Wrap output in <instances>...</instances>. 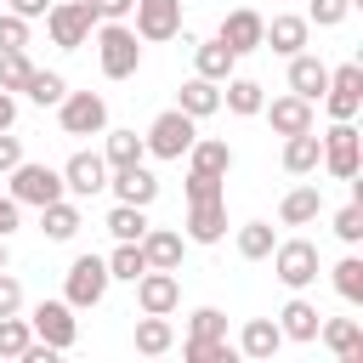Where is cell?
<instances>
[{"label": "cell", "mask_w": 363, "mask_h": 363, "mask_svg": "<svg viewBox=\"0 0 363 363\" xmlns=\"http://www.w3.org/2000/svg\"><path fill=\"white\" fill-rule=\"evenodd\" d=\"M182 357H187V363H233L238 346H233L227 335H187V340H182Z\"/></svg>", "instance_id": "34"}, {"label": "cell", "mask_w": 363, "mask_h": 363, "mask_svg": "<svg viewBox=\"0 0 363 363\" xmlns=\"http://www.w3.org/2000/svg\"><path fill=\"white\" fill-rule=\"evenodd\" d=\"M57 125H62V136H102L108 130V102L96 91H62Z\"/></svg>", "instance_id": "8"}, {"label": "cell", "mask_w": 363, "mask_h": 363, "mask_svg": "<svg viewBox=\"0 0 363 363\" xmlns=\"http://www.w3.org/2000/svg\"><path fill=\"white\" fill-rule=\"evenodd\" d=\"M187 170L227 176V170H233V147H227L221 136H193V147H187Z\"/></svg>", "instance_id": "31"}, {"label": "cell", "mask_w": 363, "mask_h": 363, "mask_svg": "<svg viewBox=\"0 0 363 363\" xmlns=\"http://www.w3.org/2000/svg\"><path fill=\"white\" fill-rule=\"evenodd\" d=\"M102 227L113 233V244H136L153 221H147V210H142V204H119V199H113V210H108V221H102Z\"/></svg>", "instance_id": "32"}, {"label": "cell", "mask_w": 363, "mask_h": 363, "mask_svg": "<svg viewBox=\"0 0 363 363\" xmlns=\"http://www.w3.org/2000/svg\"><path fill=\"white\" fill-rule=\"evenodd\" d=\"M11 125H17V96L0 91V130H11Z\"/></svg>", "instance_id": "51"}, {"label": "cell", "mask_w": 363, "mask_h": 363, "mask_svg": "<svg viewBox=\"0 0 363 363\" xmlns=\"http://www.w3.org/2000/svg\"><path fill=\"white\" fill-rule=\"evenodd\" d=\"M17 227H23V204H17L11 193H0V238H11Z\"/></svg>", "instance_id": "47"}, {"label": "cell", "mask_w": 363, "mask_h": 363, "mask_svg": "<svg viewBox=\"0 0 363 363\" xmlns=\"http://www.w3.org/2000/svg\"><path fill=\"white\" fill-rule=\"evenodd\" d=\"M261 113H267V125L278 130V136H295V130H312L318 125V113H312V102L306 96H272V102H261Z\"/></svg>", "instance_id": "18"}, {"label": "cell", "mask_w": 363, "mask_h": 363, "mask_svg": "<svg viewBox=\"0 0 363 363\" xmlns=\"http://www.w3.org/2000/svg\"><path fill=\"white\" fill-rule=\"evenodd\" d=\"M91 40H96V62H102L108 79H130L142 68V45H136V28L130 23H96Z\"/></svg>", "instance_id": "1"}, {"label": "cell", "mask_w": 363, "mask_h": 363, "mask_svg": "<svg viewBox=\"0 0 363 363\" xmlns=\"http://www.w3.org/2000/svg\"><path fill=\"white\" fill-rule=\"evenodd\" d=\"M108 187V159L102 153H74L68 164H62V193L68 199H91V193H102Z\"/></svg>", "instance_id": "16"}, {"label": "cell", "mask_w": 363, "mask_h": 363, "mask_svg": "<svg viewBox=\"0 0 363 363\" xmlns=\"http://www.w3.org/2000/svg\"><path fill=\"white\" fill-rule=\"evenodd\" d=\"M272 244H278L272 221H244V227H238V255H244V261H267Z\"/></svg>", "instance_id": "37"}, {"label": "cell", "mask_w": 363, "mask_h": 363, "mask_svg": "<svg viewBox=\"0 0 363 363\" xmlns=\"http://www.w3.org/2000/svg\"><path fill=\"white\" fill-rule=\"evenodd\" d=\"M108 142H102V159H108V170H119V164H142L147 159V142L136 136V130H102Z\"/></svg>", "instance_id": "33"}, {"label": "cell", "mask_w": 363, "mask_h": 363, "mask_svg": "<svg viewBox=\"0 0 363 363\" xmlns=\"http://www.w3.org/2000/svg\"><path fill=\"white\" fill-rule=\"evenodd\" d=\"M130 28H136V40H153V45H164V40H176L182 34V0H136L130 6Z\"/></svg>", "instance_id": "11"}, {"label": "cell", "mask_w": 363, "mask_h": 363, "mask_svg": "<svg viewBox=\"0 0 363 363\" xmlns=\"http://www.w3.org/2000/svg\"><path fill=\"white\" fill-rule=\"evenodd\" d=\"M182 193H187V204H193V199H227V176H210V170H187Z\"/></svg>", "instance_id": "43"}, {"label": "cell", "mask_w": 363, "mask_h": 363, "mask_svg": "<svg viewBox=\"0 0 363 363\" xmlns=\"http://www.w3.org/2000/svg\"><path fill=\"white\" fill-rule=\"evenodd\" d=\"M318 323H323V312L295 289L289 301H284V312H278V329H284V340H301V346H312L318 340Z\"/></svg>", "instance_id": "19"}, {"label": "cell", "mask_w": 363, "mask_h": 363, "mask_svg": "<svg viewBox=\"0 0 363 363\" xmlns=\"http://www.w3.org/2000/svg\"><path fill=\"white\" fill-rule=\"evenodd\" d=\"M62 91H68V79H62L57 68H34V74H28V85H23V96H28L34 108H57V102H62Z\"/></svg>", "instance_id": "35"}, {"label": "cell", "mask_w": 363, "mask_h": 363, "mask_svg": "<svg viewBox=\"0 0 363 363\" xmlns=\"http://www.w3.org/2000/svg\"><path fill=\"white\" fill-rule=\"evenodd\" d=\"M352 6H357V0H312V6H306V23H312V28H340V23L352 17Z\"/></svg>", "instance_id": "42"}, {"label": "cell", "mask_w": 363, "mask_h": 363, "mask_svg": "<svg viewBox=\"0 0 363 363\" xmlns=\"http://www.w3.org/2000/svg\"><path fill=\"white\" fill-rule=\"evenodd\" d=\"M187 244H221L227 238V199H193L187 204V221H182Z\"/></svg>", "instance_id": "13"}, {"label": "cell", "mask_w": 363, "mask_h": 363, "mask_svg": "<svg viewBox=\"0 0 363 363\" xmlns=\"http://www.w3.org/2000/svg\"><path fill=\"white\" fill-rule=\"evenodd\" d=\"M193 68H199L204 79H216V85H221L227 74H238V57H233V51L210 34V40H193Z\"/></svg>", "instance_id": "28"}, {"label": "cell", "mask_w": 363, "mask_h": 363, "mask_svg": "<svg viewBox=\"0 0 363 363\" xmlns=\"http://www.w3.org/2000/svg\"><path fill=\"white\" fill-rule=\"evenodd\" d=\"M329 227H335V238H340V244H363V199L340 204V210L329 216Z\"/></svg>", "instance_id": "40"}, {"label": "cell", "mask_w": 363, "mask_h": 363, "mask_svg": "<svg viewBox=\"0 0 363 363\" xmlns=\"http://www.w3.org/2000/svg\"><path fill=\"white\" fill-rule=\"evenodd\" d=\"M318 102L329 108V119H357V108H363V62L329 68V85H323Z\"/></svg>", "instance_id": "9"}, {"label": "cell", "mask_w": 363, "mask_h": 363, "mask_svg": "<svg viewBox=\"0 0 363 363\" xmlns=\"http://www.w3.org/2000/svg\"><path fill=\"white\" fill-rule=\"evenodd\" d=\"M187 335H227V312H221V306H193Z\"/></svg>", "instance_id": "45"}, {"label": "cell", "mask_w": 363, "mask_h": 363, "mask_svg": "<svg viewBox=\"0 0 363 363\" xmlns=\"http://www.w3.org/2000/svg\"><path fill=\"white\" fill-rule=\"evenodd\" d=\"M6 261H11V250H6V238H0V267H6Z\"/></svg>", "instance_id": "52"}, {"label": "cell", "mask_w": 363, "mask_h": 363, "mask_svg": "<svg viewBox=\"0 0 363 363\" xmlns=\"http://www.w3.org/2000/svg\"><path fill=\"white\" fill-rule=\"evenodd\" d=\"M28 340H34V329H28V318H23V312L0 318V357H23V352H28Z\"/></svg>", "instance_id": "39"}, {"label": "cell", "mask_w": 363, "mask_h": 363, "mask_svg": "<svg viewBox=\"0 0 363 363\" xmlns=\"http://www.w3.org/2000/svg\"><path fill=\"white\" fill-rule=\"evenodd\" d=\"M233 346H238V357H255V363H261V357H272V352L284 346V329H278V318H250Z\"/></svg>", "instance_id": "24"}, {"label": "cell", "mask_w": 363, "mask_h": 363, "mask_svg": "<svg viewBox=\"0 0 363 363\" xmlns=\"http://www.w3.org/2000/svg\"><path fill=\"white\" fill-rule=\"evenodd\" d=\"M318 147H323V170L335 176V182H352L357 176V164H363V130L352 125V119H335L323 136H318Z\"/></svg>", "instance_id": "3"}, {"label": "cell", "mask_w": 363, "mask_h": 363, "mask_svg": "<svg viewBox=\"0 0 363 363\" xmlns=\"http://www.w3.org/2000/svg\"><path fill=\"white\" fill-rule=\"evenodd\" d=\"M91 6H96L102 23H130V6H136V0H91Z\"/></svg>", "instance_id": "48"}, {"label": "cell", "mask_w": 363, "mask_h": 363, "mask_svg": "<svg viewBox=\"0 0 363 363\" xmlns=\"http://www.w3.org/2000/svg\"><path fill=\"white\" fill-rule=\"evenodd\" d=\"M11 312H23V284L0 267V318H11Z\"/></svg>", "instance_id": "46"}, {"label": "cell", "mask_w": 363, "mask_h": 363, "mask_svg": "<svg viewBox=\"0 0 363 363\" xmlns=\"http://www.w3.org/2000/svg\"><path fill=\"white\" fill-rule=\"evenodd\" d=\"M261 28H267V17H261V11H250V6H238V11H227V17H221L216 40H221L233 57H250V51H261Z\"/></svg>", "instance_id": "12"}, {"label": "cell", "mask_w": 363, "mask_h": 363, "mask_svg": "<svg viewBox=\"0 0 363 363\" xmlns=\"http://www.w3.org/2000/svg\"><path fill=\"white\" fill-rule=\"evenodd\" d=\"M329 278H335V295L340 301H363V255H340L335 267H329Z\"/></svg>", "instance_id": "38"}, {"label": "cell", "mask_w": 363, "mask_h": 363, "mask_svg": "<svg viewBox=\"0 0 363 363\" xmlns=\"http://www.w3.org/2000/svg\"><path fill=\"white\" fill-rule=\"evenodd\" d=\"M136 306H142V312H164V318H170V312L182 306V278H176V272H164V267H147V272L136 278Z\"/></svg>", "instance_id": "14"}, {"label": "cell", "mask_w": 363, "mask_h": 363, "mask_svg": "<svg viewBox=\"0 0 363 363\" xmlns=\"http://www.w3.org/2000/svg\"><path fill=\"white\" fill-rule=\"evenodd\" d=\"M28 74H34V62H28V51H0V91H23L28 85Z\"/></svg>", "instance_id": "41"}, {"label": "cell", "mask_w": 363, "mask_h": 363, "mask_svg": "<svg viewBox=\"0 0 363 363\" xmlns=\"http://www.w3.org/2000/svg\"><path fill=\"white\" fill-rule=\"evenodd\" d=\"M261 102H267V85H261V79H250V74H227V79H221V108H227V113L255 119Z\"/></svg>", "instance_id": "20"}, {"label": "cell", "mask_w": 363, "mask_h": 363, "mask_svg": "<svg viewBox=\"0 0 363 363\" xmlns=\"http://www.w3.org/2000/svg\"><path fill=\"white\" fill-rule=\"evenodd\" d=\"M176 108H182L187 119H210V113H221V85L204 79V74H193V79H182V91H176Z\"/></svg>", "instance_id": "22"}, {"label": "cell", "mask_w": 363, "mask_h": 363, "mask_svg": "<svg viewBox=\"0 0 363 363\" xmlns=\"http://www.w3.org/2000/svg\"><path fill=\"white\" fill-rule=\"evenodd\" d=\"M170 346H176L170 318H164V312H142V318H136V352H142V357H164Z\"/></svg>", "instance_id": "30"}, {"label": "cell", "mask_w": 363, "mask_h": 363, "mask_svg": "<svg viewBox=\"0 0 363 363\" xmlns=\"http://www.w3.org/2000/svg\"><path fill=\"white\" fill-rule=\"evenodd\" d=\"M108 187H113L119 204H142V210L159 199V176H153L147 164H119V170H108Z\"/></svg>", "instance_id": "17"}, {"label": "cell", "mask_w": 363, "mask_h": 363, "mask_svg": "<svg viewBox=\"0 0 363 363\" xmlns=\"http://www.w3.org/2000/svg\"><path fill=\"white\" fill-rule=\"evenodd\" d=\"M6 11H17V17H28V23H34V17H45V11H51V0H6Z\"/></svg>", "instance_id": "50"}, {"label": "cell", "mask_w": 363, "mask_h": 363, "mask_svg": "<svg viewBox=\"0 0 363 363\" xmlns=\"http://www.w3.org/2000/svg\"><path fill=\"white\" fill-rule=\"evenodd\" d=\"M102 261H108V278H119V284H136V278L147 272L142 238H136V244H113V255H102Z\"/></svg>", "instance_id": "36"}, {"label": "cell", "mask_w": 363, "mask_h": 363, "mask_svg": "<svg viewBox=\"0 0 363 363\" xmlns=\"http://www.w3.org/2000/svg\"><path fill=\"white\" fill-rule=\"evenodd\" d=\"M306 40H312V23H306L301 11H278V17L261 28V51H278V57L306 51Z\"/></svg>", "instance_id": "15"}, {"label": "cell", "mask_w": 363, "mask_h": 363, "mask_svg": "<svg viewBox=\"0 0 363 363\" xmlns=\"http://www.w3.org/2000/svg\"><path fill=\"white\" fill-rule=\"evenodd\" d=\"M182 250H187V238H182L176 227H147V233H142V255H147V267L176 272V267H182Z\"/></svg>", "instance_id": "27"}, {"label": "cell", "mask_w": 363, "mask_h": 363, "mask_svg": "<svg viewBox=\"0 0 363 363\" xmlns=\"http://www.w3.org/2000/svg\"><path fill=\"white\" fill-rule=\"evenodd\" d=\"M323 216V193H318V182H301V187H289L284 199H278V221L284 227H312Z\"/></svg>", "instance_id": "21"}, {"label": "cell", "mask_w": 363, "mask_h": 363, "mask_svg": "<svg viewBox=\"0 0 363 363\" xmlns=\"http://www.w3.org/2000/svg\"><path fill=\"white\" fill-rule=\"evenodd\" d=\"M6 193L17 199V204H51V199H62V170H51V164H34V159H17L11 170H6Z\"/></svg>", "instance_id": "7"}, {"label": "cell", "mask_w": 363, "mask_h": 363, "mask_svg": "<svg viewBox=\"0 0 363 363\" xmlns=\"http://www.w3.org/2000/svg\"><path fill=\"white\" fill-rule=\"evenodd\" d=\"M28 329H34V340H45V346H57V352H68V346L79 340V318H74L68 301H40V306L28 312Z\"/></svg>", "instance_id": "10"}, {"label": "cell", "mask_w": 363, "mask_h": 363, "mask_svg": "<svg viewBox=\"0 0 363 363\" xmlns=\"http://www.w3.org/2000/svg\"><path fill=\"white\" fill-rule=\"evenodd\" d=\"M108 261L102 255H74L68 261V272H62V301L74 306V312H85V306H102V295H108Z\"/></svg>", "instance_id": "5"}, {"label": "cell", "mask_w": 363, "mask_h": 363, "mask_svg": "<svg viewBox=\"0 0 363 363\" xmlns=\"http://www.w3.org/2000/svg\"><path fill=\"white\" fill-rule=\"evenodd\" d=\"M323 85H329V62H318L312 51H295V57H289V91L306 96V102H318Z\"/></svg>", "instance_id": "26"}, {"label": "cell", "mask_w": 363, "mask_h": 363, "mask_svg": "<svg viewBox=\"0 0 363 363\" xmlns=\"http://www.w3.org/2000/svg\"><path fill=\"white\" fill-rule=\"evenodd\" d=\"M0 51H28V17L0 11Z\"/></svg>", "instance_id": "44"}, {"label": "cell", "mask_w": 363, "mask_h": 363, "mask_svg": "<svg viewBox=\"0 0 363 363\" xmlns=\"http://www.w3.org/2000/svg\"><path fill=\"white\" fill-rule=\"evenodd\" d=\"M17 159H23V136H11V130H0V176H6V170H11Z\"/></svg>", "instance_id": "49"}, {"label": "cell", "mask_w": 363, "mask_h": 363, "mask_svg": "<svg viewBox=\"0 0 363 363\" xmlns=\"http://www.w3.org/2000/svg\"><path fill=\"white\" fill-rule=\"evenodd\" d=\"M193 136H199V119H187L182 108H164L153 125H147V159H187V147H193Z\"/></svg>", "instance_id": "6"}, {"label": "cell", "mask_w": 363, "mask_h": 363, "mask_svg": "<svg viewBox=\"0 0 363 363\" xmlns=\"http://www.w3.org/2000/svg\"><path fill=\"white\" fill-rule=\"evenodd\" d=\"M318 159H323V147H318V125H312V130L284 136V170H289V176H312V170H318Z\"/></svg>", "instance_id": "29"}, {"label": "cell", "mask_w": 363, "mask_h": 363, "mask_svg": "<svg viewBox=\"0 0 363 363\" xmlns=\"http://www.w3.org/2000/svg\"><path fill=\"white\" fill-rule=\"evenodd\" d=\"M267 261H272V272H278V284H284V289H306V284H318V272H323V261H318V244H312V238H278Z\"/></svg>", "instance_id": "4"}, {"label": "cell", "mask_w": 363, "mask_h": 363, "mask_svg": "<svg viewBox=\"0 0 363 363\" xmlns=\"http://www.w3.org/2000/svg\"><path fill=\"white\" fill-rule=\"evenodd\" d=\"M96 23H102V17H96L91 0H51V11H45V34H51V45H62V51L91 45V28H96Z\"/></svg>", "instance_id": "2"}, {"label": "cell", "mask_w": 363, "mask_h": 363, "mask_svg": "<svg viewBox=\"0 0 363 363\" xmlns=\"http://www.w3.org/2000/svg\"><path fill=\"white\" fill-rule=\"evenodd\" d=\"M318 340H323L340 363H357V357H363V329H357V318H323V323H318Z\"/></svg>", "instance_id": "25"}, {"label": "cell", "mask_w": 363, "mask_h": 363, "mask_svg": "<svg viewBox=\"0 0 363 363\" xmlns=\"http://www.w3.org/2000/svg\"><path fill=\"white\" fill-rule=\"evenodd\" d=\"M85 227V216H79V204L62 193V199H51V204H40V233L51 238V244H68L74 233Z\"/></svg>", "instance_id": "23"}]
</instances>
